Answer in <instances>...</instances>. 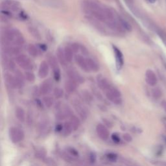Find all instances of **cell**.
I'll return each mask as SVG.
<instances>
[{
    "mask_svg": "<svg viewBox=\"0 0 166 166\" xmlns=\"http://www.w3.org/2000/svg\"><path fill=\"white\" fill-rule=\"evenodd\" d=\"M1 42L7 46L20 47L24 44V38L20 32L16 29H7L2 34Z\"/></svg>",
    "mask_w": 166,
    "mask_h": 166,
    "instance_id": "1",
    "label": "cell"
},
{
    "mask_svg": "<svg viewBox=\"0 0 166 166\" xmlns=\"http://www.w3.org/2000/svg\"><path fill=\"white\" fill-rule=\"evenodd\" d=\"M106 97L114 104H119L122 102L121 93L117 88L111 86L109 89L105 92Z\"/></svg>",
    "mask_w": 166,
    "mask_h": 166,
    "instance_id": "2",
    "label": "cell"
},
{
    "mask_svg": "<svg viewBox=\"0 0 166 166\" xmlns=\"http://www.w3.org/2000/svg\"><path fill=\"white\" fill-rule=\"evenodd\" d=\"M15 62L24 70L30 71L33 69V64L27 56L20 55L15 57Z\"/></svg>",
    "mask_w": 166,
    "mask_h": 166,
    "instance_id": "3",
    "label": "cell"
},
{
    "mask_svg": "<svg viewBox=\"0 0 166 166\" xmlns=\"http://www.w3.org/2000/svg\"><path fill=\"white\" fill-rule=\"evenodd\" d=\"M58 60L54 56H50L48 57V62L52 68L53 71V77L56 81H59L60 79V70L58 64Z\"/></svg>",
    "mask_w": 166,
    "mask_h": 166,
    "instance_id": "4",
    "label": "cell"
},
{
    "mask_svg": "<svg viewBox=\"0 0 166 166\" xmlns=\"http://www.w3.org/2000/svg\"><path fill=\"white\" fill-rule=\"evenodd\" d=\"M10 138L13 143H18L23 140L24 133L23 130L17 127H12L9 130Z\"/></svg>",
    "mask_w": 166,
    "mask_h": 166,
    "instance_id": "5",
    "label": "cell"
},
{
    "mask_svg": "<svg viewBox=\"0 0 166 166\" xmlns=\"http://www.w3.org/2000/svg\"><path fill=\"white\" fill-rule=\"evenodd\" d=\"M1 7L2 10L7 11L16 12L20 9V3L14 0H4L1 2Z\"/></svg>",
    "mask_w": 166,
    "mask_h": 166,
    "instance_id": "6",
    "label": "cell"
},
{
    "mask_svg": "<svg viewBox=\"0 0 166 166\" xmlns=\"http://www.w3.org/2000/svg\"><path fill=\"white\" fill-rule=\"evenodd\" d=\"M112 49H113L115 58H116V68L117 70H119V69H121L124 64L123 55L121 50L116 47V45H112Z\"/></svg>",
    "mask_w": 166,
    "mask_h": 166,
    "instance_id": "7",
    "label": "cell"
},
{
    "mask_svg": "<svg viewBox=\"0 0 166 166\" xmlns=\"http://www.w3.org/2000/svg\"><path fill=\"white\" fill-rule=\"evenodd\" d=\"M74 60L75 61L77 65H78V66L82 70L86 72V73L90 72L88 66L86 58H85L84 56L81 55H76L74 57Z\"/></svg>",
    "mask_w": 166,
    "mask_h": 166,
    "instance_id": "8",
    "label": "cell"
},
{
    "mask_svg": "<svg viewBox=\"0 0 166 166\" xmlns=\"http://www.w3.org/2000/svg\"><path fill=\"white\" fill-rule=\"evenodd\" d=\"M53 88V82L50 79H47L42 82L39 88V92L41 95H46L51 92Z\"/></svg>",
    "mask_w": 166,
    "mask_h": 166,
    "instance_id": "9",
    "label": "cell"
},
{
    "mask_svg": "<svg viewBox=\"0 0 166 166\" xmlns=\"http://www.w3.org/2000/svg\"><path fill=\"white\" fill-rule=\"evenodd\" d=\"M67 75L69 79L76 82L77 84H82L84 82V79L80 75L78 72L73 69H69L67 71Z\"/></svg>",
    "mask_w": 166,
    "mask_h": 166,
    "instance_id": "10",
    "label": "cell"
},
{
    "mask_svg": "<svg viewBox=\"0 0 166 166\" xmlns=\"http://www.w3.org/2000/svg\"><path fill=\"white\" fill-rule=\"evenodd\" d=\"M145 81L149 86H154L156 85L158 79L156 74L151 69H147L145 73Z\"/></svg>",
    "mask_w": 166,
    "mask_h": 166,
    "instance_id": "11",
    "label": "cell"
},
{
    "mask_svg": "<svg viewBox=\"0 0 166 166\" xmlns=\"http://www.w3.org/2000/svg\"><path fill=\"white\" fill-rule=\"evenodd\" d=\"M49 64H48L46 61H42V62L40 64L39 69H38V77L41 79H44L49 74Z\"/></svg>",
    "mask_w": 166,
    "mask_h": 166,
    "instance_id": "12",
    "label": "cell"
},
{
    "mask_svg": "<svg viewBox=\"0 0 166 166\" xmlns=\"http://www.w3.org/2000/svg\"><path fill=\"white\" fill-rule=\"evenodd\" d=\"M86 18L88 21H89V22L92 24L95 29H97L98 31H99L101 33H103L104 34L106 33V29H104L102 24L100 23L101 22L100 21H99L98 20L96 19V18H93V16H87Z\"/></svg>",
    "mask_w": 166,
    "mask_h": 166,
    "instance_id": "13",
    "label": "cell"
},
{
    "mask_svg": "<svg viewBox=\"0 0 166 166\" xmlns=\"http://www.w3.org/2000/svg\"><path fill=\"white\" fill-rule=\"evenodd\" d=\"M96 131L99 137L101 140H106L109 137V132L105 126L102 124H99L96 127Z\"/></svg>",
    "mask_w": 166,
    "mask_h": 166,
    "instance_id": "14",
    "label": "cell"
},
{
    "mask_svg": "<svg viewBox=\"0 0 166 166\" xmlns=\"http://www.w3.org/2000/svg\"><path fill=\"white\" fill-rule=\"evenodd\" d=\"M97 81L98 86L99 87L101 90L104 91V92H106V91L108 90L110 88V87L112 86L110 84L109 81L105 78V77H104L101 75L97 77Z\"/></svg>",
    "mask_w": 166,
    "mask_h": 166,
    "instance_id": "15",
    "label": "cell"
},
{
    "mask_svg": "<svg viewBox=\"0 0 166 166\" xmlns=\"http://www.w3.org/2000/svg\"><path fill=\"white\" fill-rule=\"evenodd\" d=\"M3 51L6 55L17 57L20 55L21 49L18 46H6L3 49Z\"/></svg>",
    "mask_w": 166,
    "mask_h": 166,
    "instance_id": "16",
    "label": "cell"
},
{
    "mask_svg": "<svg viewBox=\"0 0 166 166\" xmlns=\"http://www.w3.org/2000/svg\"><path fill=\"white\" fill-rule=\"evenodd\" d=\"M77 86H78V84L76 82L69 79L66 81L65 84H64V88H65V90L67 92L73 93L77 90Z\"/></svg>",
    "mask_w": 166,
    "mask_h": 166,
    "instance_id": "17",
    "label": "cell"
},
{
    "mask_svg": "<svg viewBox=\"0 0 166 166\" xmlns=\"http://www.w3.org/2000/svg\"><path fill=\"white\" fill-rule=\"evenodd\" d=\"M56 54H57V57L58 62H59L62 66H66L67 65V64H68V62H67V60L66 59L63 48L58 47L57 50V52H56Z\"/></svg>",
    "mask_w": 166,
    "mask_h": 166,
    "instance_id": "18",
    "label": "cell"
},
{
    "mask_svg": "<svg viewBox=\"0 0 166 166\" xmlns=\"http://www.w3.org/2000/svg\"><path fill=\"white\" fill-rule=\"evenodd\" d=\"M4 79L5 81L6 82L10 87L13 88H17L16 81L14 76H12L11 74L7 72V73L4 74Z\"/></svg>",
    "mask_w": 166,
    "mask_h": 166,
    "instance_id": "19",
    "label": "cell"
},
{
    "mask_svg": "<svg viewBox=\"0 0 166 166\" xmlns=\"http://www.w3.org/2000/svg\"><path fill=\"white\" fill-rule=\"evenodd\" d=\"M88 68L90 71L97 72L99 69V66L95 61L91 58H86Z\"/></svg>",
    "mask_w": 166,
    "mask_h": 166,
    "instance_id": "20",
    "label": "cell"
},
{
    "mask_svg": "<svg viewBox=\"0 0 166 166\" xmlns=\"http://www.w3.org/2000/svg\"><path fill=\"white\" fill-rule=\"evenodd\" d=\"M71 112L70 110V109L68 107H66V108H63L62 110H60L58 112L57 114V118L59 120L64 119L66 118V117H68L69 116H71Z\"/></svg>",
    "mask_w": 166,
    "mask_h": 166,
    "instance_id": "21",
    "label": "cell"
},
{
    "mask_svg": "<svg viewBox=\"0 0 166 166\" xmlns=\"http://www.w3.org/2000/svg\"><path fill=\"white\" fill-rule=\"evenodd\" d=\"M28 31L29 34H30L32 36L34 37V38H36L37 40L41 39V34L40 33L38 29L36 28L34 26L28 27Z\"/></svg>",
    "mask_w": 166,
    "mask_h": 166,
    "instance_id": "22",
    "label": "cell"
},
{
    "mask_svg": "<svg viewBox=\"0 0 166 166\" xmlns=\"http://www.w3.org/2000/svg\"><path fill=\"white\" fill-rule=\"evenodd\" d=\"M64 52L67 62H68V63L71 62L73 58V52L72 51L70 47L66 46L64 48Z\"/></svg>",
    "mask_w": 166,
    "mask_h": 166,
    "instance_id": "23",
    "label": "cell"
},
{
    "mask_svg": "<svg viewBox=\"0 0 166 166\" xmlns=\"http://www.w3.org/2000/svg\"><path fill=\"white\" fill-rule=\"evenodd\" d=\"M23 74L21 72L19 71H16L15 73V79L16 81V85H17V88L22 87L24 84V81H23Z\"/></svg>",
    "mask_w": 166,
    "mask_h": 166,
    "instance_id": "24",
    "label": "cell"
},
{
    "mask_svg": "<svg viewBox=\"0 0 166 166\" xmlns=\"http://www.w3.org/2000/svg\"><path fill=\"white\" fill-rule=\"evenodd\" d=\"M15 114H16V117L19 121L21 122L25 121V111H24V110L22 108H21V107H18L16 110Z\"/></svg>",
    "mask_w": 166,
    "mask_h": 166,
    "instance_id": "25",
    "label": "cell"
},
{
    "mask_svg": "<svg viewBox=\"0 0 166 166\" xmlns=\"http://www.w3.org/2000/svg\"><path fill=\"white\" fill-rule=\"evenodd\" d=\"M3 61H4L5 63H4V65L6 67V68H7L9 69V71H16V64L14 63V61H12L11 60H9V59H6L4 60L3 59Z\"/></svg>",
    "mask_w": 166,
    "mask_h": 166,
    "instance_id": "26",
    "label": "cell"
},
{
    "mask_svg": "<svg viewBox=\"0 0 166 166\" xmlns=\"http://www.w3.org/2000/svg\"><path fill=\"white\" fill-rule=\"evenodd\" d=\"M27 51L31 57H36L38 55V50L35 45L33 44H29L27 47Z\"/></svg>",
    "mask_w": 166,
    "mask_h": 166,
    "instance_id": "27",
    "label": "cell"
},
{
    "mask_svg": "<svg viewBox=\"0 0 166 166\" xmlns=\"http://www.w3.org/2000/svg\"><path fill=\"white\" fill-rule=\"evenodd\" d=\"M69 123H71V125L72 128H73V130H77L80 125L79 120L76 116H71Z\"/></svg>",
    "mask_w": 166,
    "mask_h": 166,
    "instance_id": "28",
    "label": "cell"
},
{
    "mask_svg": "<svg viewBox=\"0 0 166 166\" xmlns=\"http://www.w3.org/2000/svg\"><path fill=\"white\" fill-rule=\"evenodd\" d=\"M24 77L26 81H27L29 82H33L35 81V75L32 71H27L24 73Z\"/></svg>",
    "mask_w": 166,
    "mask_h": 166,
    "instance_id": "29",
    "label": "cell"
},
{
    "mask_svg": "<svg viewBox=\"0 0 166 166\" xmlns=\"http://www.w3.org/2000/svg\"><path fill=\"white\" fill-rule=\"evenodd\" d=\"M152 97L156 99H158L160 97H162L163 95L162 91L160 88H154L153 90H152Z\"/></svg>",
    "mask_w": 166,
    "mask_h": 166,
    "instance_id": "30",
    "label": "cell"
},
{
    "mask_svg": "<svg viewBox=\"0 0 166 166\" xmlns=\"http://www.w3.org/2000/svg\"><path fill=\"white\" fill-rule=\"evenodd\" d=\"M154 30L156 32L157 34L158 35H159V36L162 38V40H164V41L166 40V33L165 32H164L162 29H160L158 26L155 27Z\"/></svg>",
    "mask_w": 166,
    "mask_h": 166,
    "instance_id": "31",
    "label": "cell"
},
{
    "mask_svg": "<svg viewBox=\"0 0 166 166\" xmlns=\"http://www.w3.org/2000/svg\"><path fill=\"white\" fill-rule=\"evenodd\" d=\"M72 130H73V128H72L71 127L70 123H69V121L66 122L63 127L64 133L66 135H68L71 132Z\"/></svg>",
    "mask_w": 166,
    "mask_h": 166,
    "instance_id": "32",
    "label": "cell"
},
{
    "mask_svg": "<svg viewBox=\"0 0 166 166\" xmlns=\"http://www.w3.org/2000/svg\"><path fill=\"white\" fill-rule=\"evenodd\" d=\"M43 101H44L45 105L47 107H49V108L53 104V103H54L53 99L49 97V96H45V97H44V99H43Z\"/></svg>",
    "mask_w": 166,
    "mask_h": 166,
    "instance_id": "33",
    "label": "cell"
},
{
    "mask_svg": "<svg viewBox=\"0 0 166 166\" xmlns=\"http://www.w3.org/2000/svg\"><path fill=\"white\" fill-rule=\"evenodd\" d=\"M53 93H54V95L56 98L60 99L63 97L64 92L62 89H61L60 88H55L54 92H53Z\"/></svg>",
    "mask_w": 166,
    "mask_h": 166,
    "instance_id": "34",
    "label": "cell"
},
{
    "mask_svg": "<svg viewBox=\"0 0 166 166\" xmlns=\"http://www.w3.org/2000/svg\"><path fill=\"white\" fill-rule=\"evenodd\" d=\"M69 47H70L71 49L72 50V51L73 52V53H78L80 51H81V45L77 44V43H73Z\"/></svg>",
    "mask_w": 166,
    "mask_h": 166,
    "instance_id": "35",
    "label": "cell"
},
{
    "mask_svg": "<svg viewBox=\"0 0 166 166\" xmlns=\"http://www.w3.org/2000/svg\"><path fill=\"white\" fill-rule=\"evenodd\" d=\"M68 151L69 152L71 156H79V152L77 151L76 149H75L73 147H68Z\"/></svg>",
    "mask_w": 166,
    "mask_h": 166,
    "instance_id": "36",
    "label": "cell"
},
{
    "mask_svg": "<svg viewBox=\"0 0 166 166\" xmlns=\"http://www.w3.org/2000/svg\"><path fill=\"white\" fill-rule=\"evenodd\" d=\"M106 157L111 162H116L117 158V155L114 153H109L106 155Z\"/></svg>",
    "mask_w": 166,
    "mask_h": 166,
    "instance_id": "37",
    "label": "cell"
},
{
    "mask_svg": "<svg viewBox=\"0 0 166 166\" xmlns=\"http://www.w3.org/2000/svg\"><path fill=\"white\" fill-rule=\"evenodd\" d=\"M112 139L115 143H118L120 142V138L118 135H117L116 134H113L112 136Z\"/></svg>",
    "mask_w": 166,
    "mask_h": 166,
    "instance_id": "38",
    "label": "cell"
},
{
    "mask_svg": "<svg viewBox=\"0 0 166 166\" xmlns=\"http://www.w3.org/2000/svg\"><path fill=\"white\" fill-rule=\"evenodd\" d=\"M123 138L125 141H128V142H130L132 140V138L131 137V136H130L128 134H125L123 135Z\"/></svg>",
    "mask_w": 166,
    "mask_h": 166,
    "instance_id": "39",
    "label": "cell"
},
{
    "mask_svg": "<svg viewBox=\"0 0 166 166\" xmlns=\"http://www.w3.org/2000/svg\"><path fill=\"white\" fill-rule=\"evenodd\" d=\"M84 97H85L86 100H87L88 101H90L92 100V96H91L89 92H84Z\"/></svg>",
    "mask_w": 166,
    "mask_h": 166,
    "instance_id": "40",
    "label": "cell"
},
{
    "mask_svg": "<svg viewBox=\"0 0 166 166\" xmlns=\"http://www.w3.org/2000/svg\"><path fill=\"white\" fill-rule=\"evenodd\" d=\"M90 160L92 163H94L96 160V156L94 153H91L90 155Z\"/></svg>",
    "mask_w": 166,
    "mask_h": 166,
    "instance_id": "41",
    "label": "cell"
},
{
    "mask_svg": "<svg viewBox=\"0 0 166 166\" xmlns=\"http://www.w3.org/2000/svg\"><path fill=\"white\" fill-rule=\"evenodd\" d=\"M161 106L166 112V101H162L161 102Z\"/></svg>",
    "mask_w": 166,
    "mask_h": 166,
    "instance_id": "42",
    "label": "cell"
},
{
    "mask_svg": "<svg viewBox=\"0 0 166 166\" xmlns=\"http://www.w3.org/2000/svg\"><path fill=\"white\" fill-rule=\"evenodd\" d=\"M56 130H57V131H62L63 130V127L61 125H58L57 126V127H56Z\"/></svg>",
    "mask_w": 166,
    "mask_h": 166,
    "instance_id": "43",
    "label": "cell"
},
{
    "mask_svg": "<svg viewBox=\"0 0 166 166\" xmlns=\"http://www.w3.org/2000/svg\"><path fill=\"white\" fill-rule=\"evenodd\" d=\"M40 48L41 49H42V50L45 51V49H46V46H45V45L44 44H42V45L40 46Z\"/></svg>",
    "mask_w": 166,
    "mask_h": 166,
    "instance_id": "44",
    "label": "cell"
},
{
    "mask_svg": "<svg viewBox=\"0 0 166 166\" xmlns=\"http://www.w3.org/2000/svg\"><path fill=\"white\" fill-rule=\"evenodd\" d=\"M148 1H149L150 3H154L156 2V0H148Z\"/></svg>",
    "mask_w": 166,
    "mask_h": 166,
    "instance_id": "45",
    "label": "cell"
},
{
    "mask_svg": "<svg viewBox=\"0 0 166 166\" xmlns=\"http://www.w3.org/2000/svg\"><path fill=\"white\" fill-rule=\"evenodd\" d=\"M162 164L164 166H166V162H162Z\"/></svg>",
    "mask_w": 166,
    "mask_h": 166,
    "instance_id": "46",
    "label": "cell"
},
{
    "mask_svg": "<svg viewBox=\"0 0 166 166\" xmlns=\"http://www.w3.org/2000/svg\"><path fill=\"white\" fill-rule=\"evenodd\" d=\"M165 140H166V139H165Z\"/></svg>",
    "mask_w": 166,
    "mask_h": 166,
    "instance_id": "47",
    "label": "cell"
}]
</instances>
